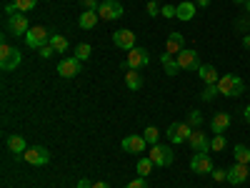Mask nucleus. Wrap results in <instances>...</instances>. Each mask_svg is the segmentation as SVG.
Masks as SVG:
<instances>
[{"mask_svg":"<svg viewBox=\"0 0 250 188\" xmlns=\"http://www.w3.org/2000/svg\"><path fill=\"white\" fill-rule=\"evenodd\" d=\"M218 91H220V95H225V98H238V95H243V91H245V83H243L240 75L228 73V75H220Z\"/></svg>","mask_w":250,"mask_h":188,"instance_id":"f257e3e1","label":"nucleus"},{"mask_svg":"<svg viewBox=\"0 0 250 188\" xmlns=\"http://www.w3.org/2000/svg\"><path fill=\"white\" fill-rule=\"evenodd\" d=\"M50 35H53V33H50L45 25H33V28L25 33V46L33 48V50H40L43 46L50 43Z\"/></svg>","mask_w":250,"mask_h":188,"instance_id":"f03ea898","label":"nucleus"},{"mask_svg":"<svg viewBox=\"0 0 250 188\" xmlns=\"http://www.w3.org/2000/svg\"><path fill=\"white\" fill-rule=\"evenodd\" d=\"M20 60H23L20 50L13 48V46H8L5 40H3V46H0V68H3V70H15L20 66Z\"/></svg>","mask_w":250,"mask_h":188,"instance_id":"7ed1b4c3","label":"nucleus"},{"mask_svg":"<svg viewBox=\"0 0 250 188\" xmlns=\"http://www.w3.org/2000/svg\"><path fill=\"white\" fill-rule=\"evenodd\" d=\"M150 161L158 165V168H168V165L175 161V153L170 145H150Z\"/></svg>","mask_w":250,"mask_h":188,"instance_id":"20e7f679","label":"nucleus"},{"mask_svg":"<svg viewBox=\"0 0 250 188\" xmlns=\"http://www.w3.org/2000/svg\"><path fill=\"white\" fill-rule=\"evenodd\" d=\"M175 60H178L180 70H193V73H198V68L203 66V63H200V55H198L195 48H185V50H180V53L175 55Z\"/></svg>","mask_w":250,"mask_h":188,"instance_id":"39448f33","label":"nucleus"},{"mask_svg":"<svg viewBox=\"0 0 250 188\" xmlns=\"http://www.w3.org/2000/svg\"><path fill=\"white\" fill-rule=\"evenodd\" d=\"M193 136V125L188 123V120H183V123H170L168 125V138H170V143H175V145H180V143H188V138Z\"/></svg>","mask_w":250,"mask_h":188,"instance_id":"423d86ee","label":"nucleus"},{"mask_svg":"<svg viewBox=\"0 0 250 188\" xmlns=\"http://www.w3.org/2000/svg\"><path fill=\"white\" fill-rule=\"evenodd\" d=\"M5 25H8V30H10V33L23 35V38H25V33L33 28V25L28 23V15H25V13H10V15H8V20H5Z\"/></svg>","mask_w":250,"mask_h":188,"instance_id":"0eeeda50","label":"nucleus"},{"mask_svg":"<svg viewBox=\"0 0 250 188\" xmlns=\"http://www.w3.org/2000/svg\"><path fill=\"white\" fill-rule=\"evenodd\" d=\"M190 171L198 173V176H208V173H213V158L208 156V153H195L190 158Z\"/></svg>","mask_w":250,"mask_h":188,"instance_id":"6e6552de","label":"nucleus"},{"mask_svg":"<svg viewBox=\"0 0 250 188\" xmlns=\"http://www.w3.org/2000/svg\"><path fill=\"white\" fill-rule=\"evenodd\" d=\"M98 15H100V20H118V18H123V5L118 0H100Z\"/></svg>","mask_w":250,"mask_h":188,"instance_id":"1a4fd4ad","label":"nucleus"},{"mask_svg":"<svg viewBox=\"0 0 250 188\" xmlns=\"http://www.w3.org/2000/svg\"><path fill=\"white\" fill-rule=\"evenodd\" d=\"M80 70H83V60H78V58H62L58 63L60 78H75V75H80Z\"/></svg>","mask_w":250,"mask_h":188,"instance_id":"9d476101","label":"nucleus"},{"mask_svg":"<svg viewBox=\"0 0 250 188\" xmlns=\"http://www.w3.org/2000/svg\"><path fill=\"white\" fill-rule=\"evenodd\" d=\"M23 161L30 163V165H45L50 161V151L43 148V145H33V148H28L23 153Z\"/></svg>","mask_w":250,"mask_h":188,"instance_id":"9b49d317","label":"nucleus"},{"mask_svg":"<svg viewBox=\"0 0 250 188\" xmlns=\"http://www.w3.org/2000/svg\"><path fill=\"white\" fill-rule=\"evenodd\" d=\"M128 68H133V70H140V68H145L150 63V53L145 50V48H133V50H128Z\"/></svg>","mask_w":250,"mask_h":188,"instance_id":"f8f14e48","label":"nucleus"},{"mask_svg":"<svg viewBox=\"0 0 250 188\" xmlns=\"http://www.w3.org/2000/svg\"><path fill=\"white\" fill-rule=\"evenodd\" d=\"M113 43H115V48H120V50H133V48H135V33L128 30V28L115 30V33H113Z\"/></svg>","mask_w":250,"mask_h":188,"instance_id":"ddd939ff","label":"nucleus"},{"mask_svg":"<svg viewBox=\"0 0 250 188\" xmlns=\"http://www.w3.org/2000/svg\"><path fill=\"white\" fill-rule=\"evenodd\" d=\"M120 145H123V151H125V153L140 156V153L145 151V145H148V143H145V138H143V136H125Z\"/></svg>","mask_w":250,"mask_h":188,"instance_id":"4468645a","label":"nucleus"},{"mask_svg":"<svg viewBox=\"0 0 250 188\" xmlns=\"http://www.w3.org/2000/svg\"><path fill=\"white\" fill-rule=\"evenodd\" d=\"M250 178L248 173V165L245 163H233L230 168H228V183H233V186H240Z\"/></svg>","mask_w":250,"mask_h":188,"instance_id":"2eb2a0df","label":"nucleus"},{"mask_svg":"<svg viewBox=\"0 0 250 188\" xmlns=\"http://www.w3.org/2000/svg\"><path fill=\"white\" fill-rule=\"evenodd\" d=\"M188 143H190V148L195 153H208L210 151V138H208L203 131H193V136L188 138Z\"/></svg>","mask_w":250,"mask_h":188,"instance_id":"dca6fc26","label":"nucleus"},{"mask_svg":"<svg viewBox=\"0 0 250 188\" xmlns=\"http://www.w3.org/2000/svg\"><path fill=\"white\" fill-rule=\"evenodd\" d=\"M210 128H213V133H215V136H223L228 128H230V113L218 111V113L213 116V120H210Z\"/></svg>","mask_w":250,"mask_h":188,"instance_id":"f3484780","label":"nucleus"},{"mask_svg":"<svg viewBox=\"0 0 250 188\" xmlns=\"http://www.w3.org/2000/svg\"><path fill=\"white\" fill-rule=\"evenodd\" d=\"M5 145H8V151H10V153H15V156H23V153L28 151L25 136H18V133L8 136V138H5Z\"/></svg>","mask_w":250,"mask_h":188,"instance_id":"a211bd4d","label":"nucleus"},{"mask_svg":"<svg viewBox=\"0 0 250 188\" xmlns=\"http://www.w3.org/2000/svg\"><path fill=\"white\" fill-rule=\"evenodd\" d=\"M180 50H185V35L183 33H170L168 35V43H165V53L178 55Z\"/></svg>","mask_w":250,"mask_h":188,"instance_id":"6ab92c4d","label":"nucleus"},{"mask_svg":"<svg viewBox=\"0 0 250 188\" xmlns=\"http://www.w3.org/2000/svg\"><path fill=\"white\" fill-rule=\"evenodd\" d=\"M198 78L205 83V86H218V80H220V75H218L215 66H208V63L198 68Z\"/></svg>","mask_w":250,"mask_h":188,"instance_id":"aec40b11","label":"nucleus"},{"mask_svg":"<svg viewBox=\"0 0 250 188\" xmlns=\"http://www.w3.org/2000/svg\"><path fill=\"white\" fill-rule=\"evenodd\" d=\"M195 3H190V0H183V3H178V8H175V18L178 20H183V23H188V20H193L195 18Z\"/></svg>","mask_w":250,"mask_h":188,"instance_id":"412c9836","label":"nucleus"},{"mask_svg":"<svg viewBox=\"0 0 250 188\" xmlns=\"http://www.w3.org/2000/svg\"><path fill=\"white\" fill-rule=\"evenodd\" d=\"M98 20H100L98 10H83V13L78 15V25H80L83 30H93V28L98 25Z\"/></svg>","mask_w":250,"mask_h":188,"instance_id":"4be33fe9","label":"nucleus"},{"mask_svg":"<svg viewBox=\"0 0 250 188\" xmlns=\"http://www.w3.org/2000/svg\"><path fill=\"white\" fill-rule=\"evenodd\" d=\"M160 63H163V68H165V75H170V78H175V75H178L180 66H178L175 55H170V53H163V55H160Z\"/></svg>","mask_w":250,"mask_h":188,"instance_id":"5701e85b","label":"nucleus"},{"mask_svg":"<svg viewBox=\"0 0 250 188\" xmlns=\"http://www.w3.org/2000/svg\"><path fill=\"white\" fill-rule=\"evenodd\" d=\"M153 165H155V163L150 161V156H140V158H138V163H135V171H138V176H143V178H145V176H150Z\"/></svg>","mask_w":250,"mask_h":188,"instance_id":"b1692460","label":"nucleus"},{"mask_svg":"<svg viewBox=\"0 0 250 188\" xmlns=\"http://www.w3.org/2000/svg\"><path fill=\"white\" fill-rule=\"evenodd\" d=\"M50 46L55 48V53H68V48H70L68 38H65V35H58V33L50 35Z\"/></svg>","mask_w":250,"mask_h":188,"instance_id":"393cba45","label":"nucleus"},{"mask_svg":"<svg viewBox=\"0 0 250 188\" xmlns=\"http://www.w3.org/2000/svg\"><path fill=\"white\" fill-rule=\"evenodd\" d=\"M125 86H128L130 91H140L143 88V78L138 75V70H128V73H125Z\"/></svg>","mask_w":250,"mask_h":188,"instance_id":"a878e982","label":"nucleus"},{"mask_svg":"<svg viewBox=\"0 0 250 188\" xmlns=\"http://www.w3.org/2000/svg\"><path fill=\"white\" fill-rule=\"evenodd\" d=\"M10 5H13L18 13H30V10H35L38 0H10Z\"/></svg>","mask_w":250,"mask_h":188,"instance_id":"bb28decb","label":"nucleus"},{"mask_svg":"<svg viewBox=\"0 0 250 188\" xmlns=\"http://www.w3.org/2000/svg\"><path fill=\"white\" fill-rule=\"evenodd\" d=\"M235 163H245V165H250V148L248 145H235Z\"/></svg>","mask_w":250,"mask_h":188,"instance_id":"cd10ccee","label":"nucleus"},{"mask_svg":"<svg viewBox=\"0 0 250 188\" xmlns=\"http://www.w3.org/2000/svg\"><path fill=\"white\" fill-rule=\"evenodd\" d=\"M143 138L148 145H158V138H160V131L155 128V125H148V128L143 131Z\"/></svg>","mask_w":250,"mask_h":188,"instance_id":"c85d7f7f","label":"nucleus"},{"mask_svg":"<svg viewBox=\"0 0 250 188\" xmlns=\"http://www.w3.org/2000/svg\"><path fill=\"white\" fill-rule=\"evenodd\" d=\"M225 145H228L225 136H213V138H210V151L220 153V151H225Z\"/></svg>","mask_w":250,"mask_h":188,"instance_id":"c756f323","label":"nucleus"},{"mask_svg":"<svg viewBox=\"0 0 250 188\" xmlns=\"http://www.w3.org/2000/svg\"><path fill=\"white\" fill-rule=\"evenodd\" d=\"M90 53H93V48H90L88 43H80V46L75 48V58H78V60H88Z\"/></svg>","mask_w":250,"mask_h":188,"instance_id":"7c9ffc66","label":"nucleus"},{"mask_svg":"<svg viewBox=\"0 0 250 188\" xmlns=\"http://www.w3.org/2000/svg\"><path fill=\"white\" fill-rule=\"evenodd\" d=\"M215 95H220V91H218V86H205L203 88V93H200V98L208 103V100H213Z\"/></svg>","mask_w":250,"mask_h":188,"instance_id":"2f4dec72","label":"nucleus"},{"mask_svg":"<svg viewBox=\"0 0 250 188\" xmlns=\"http://www.w3.org/2000/svg\"><path fill=\"white\" fill-rule=\"evenodd\" d=\"M188 123L198 128V125L203 123V113H200V111H190V113H188Z\"/></svg>","mask_w":250,"mask_h":188,"instance_id":"473e14b6","label":"nucleus"},{"mask_svg":"<svg viewBox=\"0 0 250 188\" xmlns=\"http://www.w3.org/2000/svg\"><path fill=\"white\" fill-rule=\"evenodd\" d=\"M125 188H148V181H145L143 176H138L135 181H130V183L125 186Z\"/></svg>","mask_w":250,"mask_h":188,"instance_id":"72a5a7b5","label":"nucleus"},{"mask_svg":"<svg viewBox=\"0 0 250 188\" xmlns=\"http://www.w3.org/2000/svg\"><path fill=\"white\" fill-rule=\"evenodd\" d=\"M145 10H148V15H153V18H155V15H160V10H163V8H158L155 0H150V3L145 5Z\"/></svg>","mask_w":250,"mask_h":188,"instance_id":"f704fd0d","label":"nucleus"},{"mask_svg":"<svg viewBox=\"0 0 250 188\" xmlns=\"http://www.w3.org/2000/svg\"><path fill=\"white\" fill-rule=\"evenodd\" d=\"M38 53H40V58H45V60H48V58H53V53H55V48H53V46L48 43V46H43V48H40Z\"/></svg>","mask_w":250,"mask_h":188,"instance_id":"c9c22d12","label":"nucleus"},{"mask_svg":"<svg viewBox=\"0 0 250 188\" xmlns=\"http://www.w3.org/2000/svg\"><path fill=\"white\" fill-rule=\"evenodd\" d=\"M80 3H83L85 10H98L100 8V0H80Z\"/></svg>","mask_w":250,"mask_h":188,"instance_id":"e433bc0d","label":"nucleus"},{"mask_svg":"<svg viewBox=\"0 0 250 188\" xmlns=\"http://www.w3.org/2000/svg\"><path fill=\"white\" fill-rule=\"evenodd\" d=\"M175 8H178V5H163L160 15H163V18H175Z\"/></svg>","mask_w":250,"mask_h":188,"instance_id":"4c0bfd02","label":"nucleus"},{"mask_svg":"<svg viewBox=\"0 0 250 188\" xmlns=\"http://www.w3.org/2000/svg\"><path fill=\"white\" fill-rule=\"evenodd\" d=\"M213 178H215V181H228V171H223V168H215V171H213Z\"/></svg>","mask_w":250,"mask_h":188,"instance_id":"58836bf2","label":"nucleus"},{"mask_svg":"<svg viewBox=\"0 0 250 188\" xmlns=\"http://www.w3.org/2000/svg\"><path fill=\"white\" fill-rule=\"evenodd\" d=\"M78 188H93V183H90L88 178H80V181H78Z\"/></svg>","mask_w":250,"mask_h":188,"instance_id":"ea45409f","label":"nucleus"},{"mask_svg":"<svg viewBox=\"0 0 250 188\" xmlns=\"http://www.w3.org/2000/svg\"><path fill=\"white\" fill-rule=\"evenodd\" d=\"M93 188H110V183H105V181H95Z\"/></svg>","mask_w":250,"mask_h":188,"instance_id":"a19ab883","label":"nucleus"},{"mask_svg":"<svg viewBox=\"0 0 250 188\" xmlns=\"http://www.w3.org/2000/svg\"><path fill=\"white\" fill-rule=\"evenodd\" d=\"M195 5L198 8H208V5H210V0H195Z\"/></svg>","mask_w":250,"mask_h":188,"instance_id":"79ce46f5","label":"nucleus"},{"mask_svg":"<svg viewBox=\"0 0 250 188\" xmlns=\"http://www.w3.org/2000/svg\"><path fill=\"white\" fill-rule=\"evenodd\" d=\"M243 46L250 50V35H243Z\"/></svg>","mask_w":250,"mask_h":188,"instance_id":"37998d69","label":"nucleus"},{"mask_svg":"<svg viewBox=\"0 0 250 188\" xmlns=\"http://www.w3.org/2000/svg\"><path fill=\"white\" fill-rule=\"evenodd\" d=\"M243 118H245V120L250 123V106H245V113H243Z\"/></svg>","mask_w":250,"mask_h":188,"instance_id":"c03bdc74","label":"nucleus"},{"mask_svg":"<svg viewBox=\"0 0 250 188\" xmlns=\"http://www.w3.org/2000/svg\"><path fill=\"white\" fill-rule=\"evenodd\" d=\"M245 10H248V15H250V0H245V5H243Z\"/></svg>","mask_w":250,"mask_h":188,"instance_id":"a18cd8bd","label":"nucleus"},{"mask_svg":"<svg viewBox=\"0 0 250 188\" xmlns=\"http://www.w3.org/2000/svg\"><path fill=\"white\" fill-rule=\"evenodd\" d=\"M233 3H235V5H245V0H233Z\"/></svg>","mask_w":250,"mask_h":188,"instance_id":"49530a36","label":"nucleus"},{"mask_svg":"<svg viewBox=\"0 0 250 188\" xmlns=\"http://www.w3.org/2000/svg\"><path fill=\"white\" fill-rule=\"evenodd\" d=\"M248 173H250V165H248Z\"/></svg>","mask_w":250,"mask_h":188,"instance_id":"de8ad7c7","label":"nucleus"},{"mask_svg":"<svg viewBox=\"0 0 250 188\" xmlns=\"http://www.w3.org/2000/svg\"><path fill=\"white\" fill-rule=\"evenodd\" d=\"M155 3H158V0H155Z\"/></svg>","mask_w":250,"mask_h":188,"instance_id":"09e8293b","label":"nucleus"},{"mask_svg":"<svg viewBox=\"0 0 250 188\" xmlns=\"http://www.w3.org/2000/svg\"><path fill=\"white\" fill-rule=\"evenodd\" d=\"M248 138H250V136H248Z\"/></svg>","mask_w":250,"mask_h":188,"instance_id":"8fccbe9b","label":"nucleus"}]
</instances>
